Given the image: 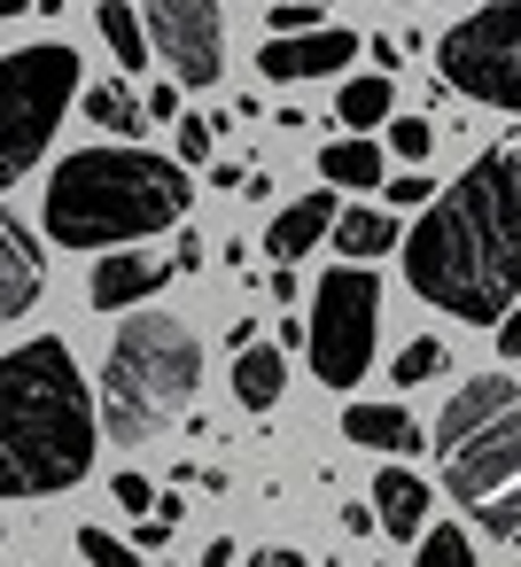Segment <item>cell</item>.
<instances>
[{
  "mask_svg": "<svg viewBox=\"0 0 521 567\" xmlns=\"http://www.w3.org/2000/svg\"><path fill=\"white\" fill-rule=\"evenodd\" d=\"M381 133H389V156H405V164H428L436 156V117H389Z\"/></svg>",
  "mask_w": 521,
  "mask_h": 567,
  "instance_id": "cb8c5ba5",
  "label": "cell"
},
{
  "mask_svg": "<svg viewBox=\"0 0 521 567\" xmlns=\"http://www.w3.org/2000/svg\"><path fill=\"white\" fill-rule=\"evenodd\" d=\"M94 24H102V40H110L118 71H141V63H149V24H141V9H125V0H102Z\"/></svg>",
  "mask_w": 521,
  "mask_h": 567,
  "instance_id": "ffe728a7",
  "label": "cell"
},
{
  "mask_svg": "<svg viewBox=\"0 0 521 567\" xmlns=\"http://www.w3.org/2000/svg\"><path fill=\"white\" fill-rule=\"evenodd\" d=\"M195 265H203V241H195V234H180V249H172V272H195Z\"/></svg>",
  "mask_w": 521,
  "mask_h": 567,
  "instance_id": "e575fe53",
  "label": "cell"
},
{
  "mask_svg": "<svg viewBox=\"0 0 521 567\" xmlns=\"http://www.w3.org/2000/svg\"><path fill=\"white\" fill-rule=\"evenodd\" d=\"M397 249V218L389 210H335V257H350V265H366V257H389Z\"/></svg>",
  "mask_w": 521,
  "mask_h": 567,
  "instance_id": "ac0fdd59",
  "label": "cell"
},
{
  "mask_svg": "<svg viewBox=\"0 0 521 567\" xmlns=\"http://www.w3.org/2000/svg\"><path fill=\"white\" fill-rule=\"evenodd\" d=\"M412 567H474V544H467V528H451V520L420 528V536H412Z\"/></svg>",
  "mask_w": 521,
  "mask_h": 567,
  "instance_id": "44dd1931",
  "label": "cell"
},
{
  "mask_svg": "<svg viewBox=\"0 0 521 567\" xmlns=\"http://www.w3.org/2000/svg\"><path fill=\"white\" fill-rule=\"evenodd\" d=\"M436 71L490 110L521 117V0H498V9H474L467 24H451L436 40Z\"/></svg>",
  "mask_w": 521,
  "mask_h": 567,
  "instance_id": "ba28073f",
  "label": "cell"
},
{
  "mask_svg": "<svg viewBox=\"0 0 521 567\" xmlns=\"http://www.w3.org/2000/svg\"><path fill=\"white\" fill-rule=\"evenodd\" d=\"M164 544H172V520L141 513V528H133V551H164Z\"/></svg>",
  "mask_w": 521,
  "mask_h": 567,
  "instance_id": "4dcf8cb0",
  "label": "cell"
},
{
  "mask_svg": "<svg viewBox=\"0 0 521 567\" xmlns=\"http://www.w3.org/2000/svg\"><path fill=\"white\" fill-rule=\"evenodd\" d=\"M374 334H381V280H374L366 265H335V272H319V288H311V319H304L311 373H319L327 389L366 381V365H374Z\"/></svg>",
  "mask_w": 521,
  "mask_h": 567,
  "instance_id": "52a82bcc",
  "label": "cell"
},
{
  "mask_svg": "<svg viewBox=\"0 0 521 567\" xmlns=\"http://www.w3.org/2000/svg\"><path fill=\"white\" fill-rule=\"evenodd\" d=\"M149 55L172 71V86H218L226 79V17L218 0H141Z\"/></svg>",
  "mask_w": 521,
  "mask_h": 567,
  "instance_id": "9c48e42d",
  "label": "cell"
},
{
  "mask_svg": "<svg viewBox=\"0 0 521 567\" xmlns=\"http://www.w3.org/2000/svg\"><path fill=\"white\" fill-rule=\"evenodd\" d=\"M311 9H327V0H311Z\"/></svg>",
  "mask_w": 521,
  "mask_h": 567,
  "instance_id": "8d00e7d4",
  "label": "cell"
},
{
  "mask_svg": "<svg viewBox=\"0 0 521 567\" xmlns=\"http://www.w3.org/2000/svg\"><path fill=\"white\" fill-rule=\"evenodd\" d=\"M79 551H86L94 567H149V559H141L125 536H110V528H79Z\"/></svg>",
  "mask_w": 521,
  "mask_h": 567,
  "instance_id": "484cf974",
  "label": "cell"
},
{
  "mask_svg": "<svg viewBox=\"0 0 521 567\" xmlns=\"http://www.w3.org/2000/svg\"><path fill=\"white\" fill-rule=\"evenodd\" d=\"M474 528H482V536H498V544H505V536H521V474L474 505Z\"/></svg>",
  "mask_w": 521,
  "mask_h": 567,
  "instance_id": "603a6c76",
  "label": "cell"
},
{
  "mask_svg": "<svg viewBox=\"0 0 521 567\" xmlns=\"http://www.w3.org/2000/svg\"><path fill=\"white\" fill-rule=\"evenodd\" d=\"M141 110H149V117H180V86H156Z\"/></svg>",
  "mask_w": 521,
  "mask_h": 567,
  "instance_id": "836d02e7",
  "label": "cell"
},
{
  "mask_svg": "<svg viewBox=\"0 0 521 567\" xmlns=\"http://www.w3.org/2000/svg\"><path fill=\"white\" fill-rule=\"evenodd\" d=\"M428 505H436V489H428L420 474H405V466H389V474L374 482V513H381L389 536H420V528H428Z\"/></svg>",
  "mask_w": 521,
  "mask_h": 567,
  "instance_id": "2e32d148",
  "label": "cell"
},
{
  "mask_svg": "<svg viewBox=\"0 0 521 567\" xmlns=\"http://www.w3.org/2000/svg\"><path fill=\"white\" fill-rule=\"evenodd\" d=\"M436 451H443V489L459 505H482L521 474V389L482 373L436 412Z\"/></svg>",
  "mask_w": 521,
  "mask_h": 567,
  "instance_id": "5b68a950",
  "label": "cell"
},
{
  "mask_svg": "<svg viewBox=\"0 0 521 567\" xmlns=\"http://www.w3.org/2000/svg\"><path fill=\"white\" fill-rule=\"evenodd\" d=\"M24 9H32V0H0V17H24Z\"/></svg>",
  "mask_w": 521,
  "mask_h": 567,
  "instance_id": "d590c367",
  "label": "cell"
},
{
  "mask_svg": "<svg viewBox=\"0 0 521 567\" xmlns=\"http://www.w3.org/2000/svg\"><path fill=\"white\" fill-rule=\"evenodd\" d=\"M164 280H172V257L125 249V257H102V265H94V303H102V311H125V303H149Z\"/></svg>",
  "mask_w": 521,
  "mask_h": 567,
  "instance_id": "7c38bea8",
  "label": "cell"
},
{
  "mask_svg": "<svg viewBox=\"0 0 521 567\" xmlns=\"http://www.w3.org/2000/svg\"><path fill=\"white\" fill-rule=\"evenodd\" d=\"M71 102H79L71 40H40V48L0 55V187H17L48 156V141H55Z\"/></svg>",
  "mask_w": 521,
  "mask_h": 567,
  "instance_id": "8992f818",
  "label": "cell"
},
{
  "mask_svg": "<svg viewBox=\"0 0 521 567\" xmlns=\"http://www.w3.org/2000/svg\"><path fill=\"white\" fill-rule=\"evenodd\" d=\"M335 117H343L350 133H381V125L397 117V94H389V71H366V79H350V86L335 94Z\"/></svg>",
  "mask_w": 521,
  "mask_h": 567,
  "instance_id": "d6986e66",
  "label": "cell"
},
{
  "mask_svg": "<svg viewBox=\"0 0 521 567\" xmlns=\"http://www.w3.org/2000/svg\"><path fill=\"white\" fill-rule=\"evenodd\" d=\"M327 234H335V195H304V203H288V210L273 218V234H265V257L296 265V257H311Z\"/></svg>",
  "mask_w": 521,
  "mask_h": 567,
  "instance_id": "4fadbf2b",
  "label": "cell"
},
{
  "mask_svg": "<svg viewBox=\"0 0 521 567\" xmlns=\"http://www.w3.org/2000/svg\"><path fill=\"white\" fill-rule=\"evenodd\" d=\"M86 117H94L102 133H133L149 110H141V94H125V86H94V94H86Z\"/></svg>",
  "mask_w": 521,
  "mask_h": 567,
  "instance_id": "7402d4cb",
  "label": "cell"
},
{
  "mask_svg": "<svg viewBox=\"0 0 521 567\" xmlns=\"http://www.w3.org/2000/svg\"><path fill=\"white\" fill-rule=\"evenodd\" d=\"M343 435L358 451H420V420L405 404H343Z\"/></svg>",
  "mask_w": 521,
  "mask_h": 567,
  "instance_id": "9a60e30c",
  "label": "cell"
},
{
  "mask_svg": "<svg viewBox=\"0 0 521 567\" xmlns=\"http://www.w3.org/2000/svg\"><path fill=\"white\" fill-rule=\"evenodd\" d=\"M102 412L55 334L0 358V497H55L86 482Z\"/></svg>",
  "mask_w": 521,
  "mask_h": 567,
  "instance_id": "7a4b0ae2",
  "label": "cell"
},
{
  "mask_svg": "<svg viewBox=\"0 0 521 567\" xmlns=\"http://www.w3.org/2000/svg\"><path fill=\"white\" fill-rule=\"evenodd\" d=\"M203 389V342L195 327L149 311V319H125L110 358H102V435L110 443H149L164 435Z\"/></svg>",
  "mask_w": 521,
  "mask_h": 567,
  "instance_id": "277c9868",
  "label": "cell"
},
{
  "mask_svg": "<svg viewBox=\"0 0 521 567\" xmlns=\"http://www.w3.org/2000/svg\"><path fill=\"white\" fill-rule=\"evenodd\" d=\"M187 164L149 148H79L48 179V234L63 249H133L149 234L187 226Z\"/></svg>",
  "mask_w": 521,
  "mask_h": 567,
  "instance_id": "3957f363",
  "label": "cell"
},
{
  "mask_svg": "<svg viewBox=\"0 0 521 567\" xmlns=\"http://www.w3.org/2000/svg\"><path fill=\"white\" fill-rule=\"evenodd\" d=\"M319 24V9H311V0H280V9H273V40H288V32H311Z\"/></svg>",
  "mask_w": 521,
  "mask_h": 567,
  "instance_id": "f546056e",
  "label": "cell"
},
{
  "mask_svg": "<svg viewBox=\"0 0 521 567\" xmlns=\"http://www.w3.org/2000/svg\"><path fill=\"white\" fill-rule=\"evenodd\" d=\"M405 280L420 303L498 327L521 303V141L482 148L405 234Z\"/></svg>",
  "mask_w": 521,
  "mask_h": 567,
  "instance_id": "6da1fadb",
  "label": "cell"
},
{
  "mask_svg": "<svg viewBox=\"0 0 521 567\" xmlns=\"http://www.w3.org/2000/svg\"><path fill=\"white\" fill-rule=\"evenodd\" d=\"M249 567H311V559L288 551V544H273V551H249Z\"/></svg>",
  "mask_w": 521,
  "mask_h": 567,
  "instance_id": "d6a6232c",
  "label": "cell"
},
{
  "mask_svg": "<svg viewBox=\"0 0 521 567\" xmlns=\"http://www.w3.org/2000/svg\"><path fill=\"white\" fill-rule=\"evenodd\" d=\"M110 497H118L125 513H156V482H149V474H133V466L110 482Z\"/></svg>",
  "mask_w": 521,
  "mask_h": 567,
  "instance_id": "f1b7e54d",
  "label": "cell"
},
{
  "mask_svg": "<svg viewBox=\"0 0 521 567\" xmlns=\"http://www.w3.org/2000/svg\"><path fill=\"white\" fill-rule=\"evenodd\" d=\"M350 55H358V40H350V32H335V24H311V32L265 40L257 71H265V79H280V86H296V79H327V71H350Z\"/></svg>",
  "mask_w": 521,
  "mask_h": 567,
  "instance_id": "30bf717a",
  "label": "cell"
},
{
  "mask_svg": "<svg viewBox=\"0 0 521 567\" xmlns=\"http://www.w3.org/2000/svg\"><path fill=\"white\" fill-rule=\"evenodd\" d=\"M211 141H218V125L211 117H180V164L195 172V164H211Z\"/></svg>",
  "mask_w": 521,
  "mask_h": 567,
  "instance_id": "83f0119b",
  "label": "cell"
},
{
  "mask_svg": "<svg viewBox=\"0 0 521 567\" xmlns=\"http://www.w3.org/2000/svg\"><path fill=\"white\" fill-rule=\"evenodd\" d=\"M498 358H521V303L498 319Z\"/></svg>",
  "mask_w": 521,
  "mask_h": 567,
  "instance_id": "1f68e13d",
  "label": "cell"
},
{
  "mask_svg": "<svg viewBox=\"0 0 521 567\" xmlns=\"http://www.w3.org/2000/svg\"><path fill=\"white\" fill-rule=\"evenodd\" d=\"M443 365H451V350H443L436 334H420V342H405V350H397V381H405V389H420V381H436Z\"/></svg>",
  "mask_w": 521,
  "mask_h": 567,
  "instance_id": "d4e9b609",
  "label": "cell"
},
{
  "mask_svg": "<svg viewBox=\"0 0 521 567\" xmlns=\"http://www.w3.org/2000/svg\"><path fill=\"white\" fill-rule=\"evenodd\" d=\"M280 389H288V358H280V342H249V350H234V404H242V412H273Z\"/></svg>",
  "mask_w": 521,
  "mask_h": 567,
  "instance_id": "5bb4252c",
  "label": "cell"
},
{
  "mask_svg": "<svg viewBox=\"0 0 521 567\" xmlns=\"http://www.w3.org/2000/svg\"><path fill=\"white\" fill-rule=\"evenodd\" d=\"M381 195H389V210H428V203H436V179H428V172H397Z\"/></svg>",
  "mask_w": 521,
  "mask_h": 567,
  "instance_id": "4316f807",
  "label": "cell"
},
{
  "mask_svg": "<svg viewBox=\"0 0 521 567\" xmlns=\"http://www.w3.org/2000/svg\"><path fill=\"white\" fill-rule=\"evenodd\" d=\"M319 179H327V187H358V195H374V187H381V141H374V133L327 141V148H319Z\"/></svg>",
  "mask_w": 521,
  "mask_h": 567,
  "instance_id": "e0dca14e",
  "label": "cell"
},
{
  "mask_svg": "<svg viewBox=\"0 0 521 567\" xmlns=\"http://www.w3.org/2000/svg\"><path fill=\"white\" fill-rule=\"evenodd\" d=\"M48 288V265H40V241L0 210V319H24Z\"/></svg>",
  "mask_w": 521,
  "mask_h": 567,
  "instance_id": "8fae6325",
  "label": "cell"
}]
</instances>
